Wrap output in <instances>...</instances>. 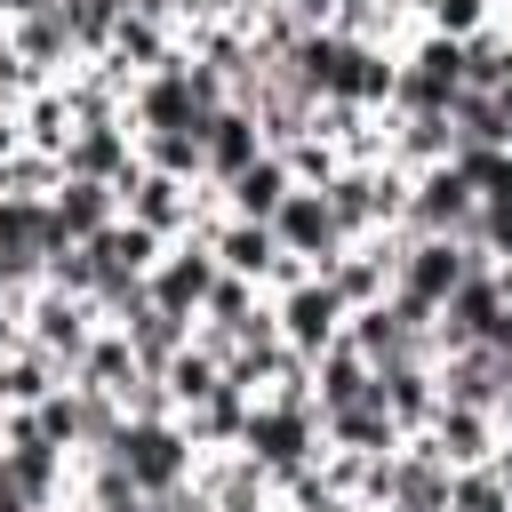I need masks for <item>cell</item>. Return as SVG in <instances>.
<instances>
[{
  "instance_id": "obj_7",
  "label": "cell",
  "mask_w": 512,
  "mask_h": 512,
  "mask_svg": "<svg viewBox=\"0 0 512 512\" xmlns=\"http://www.w3.org/2000/svg\"><path fill=\"white\" fill-rule=\"evenodd\" d=\"M344 344H352L368 368L432 360V320H424V312H408L400 296H384V304H368V312H352V320H344Z\"/></svg>"
},
{
  "instance_id": "obj_1",
  "label": "cell",
  "mask_w": 512,
  "mask_h": 512,
  "mask_svg": "<svg viewBox=\"0 0 512 512\" xmlns=\"http://www.w3.org/2000/svg\"><path fill=\"white\" fill-rule=\"evenodd\" d=\"M104 456L128 472V488H136V496H152V504H160V496H176V488L192 480V456H200V448H192V432H184L176 416H160V424H120Z\"/></svg>"
},
{
  "instance_id": "obj_17",
  "label": "cell",
  "mask_w": 512,
  "mask_h": 512,
  "mask_svg": "<svg viewBox=\"0 0 512 512\" xmlns=\"http://www.w3.org/2000/svg\"><path fill=\"white\" fill-rule=\"evenodd\" d=\"M288 192H296V184H288V160H280V152H256L232 184H216L224 216H248V224H272V208H280Z\"/></svg>"
},
{
  "instance_id": "obj_3",
  "label": "cell",
  "mask_w": 512,
  "mask_h": 512,
  "mask_svg": "<svg viewBox=\"0 0 512 512\" xmlns=\"http://www.w3.org/2000/svg\"><path fill=\"white\" fill-rule=\"evenodd\" d=\"M480 272V248L472 240H408L400 248V272H392V296L424 320H440V304Z\"/></svg>"
},
{
  "instance_id": "obj_21",
  "label": "cell",
  "mask_w": 512,
  "mask_h": 512,
  "mask_svg": "<svg viewBox=\"0 0 512 512\" xmlns=\"http://www.w3.org/2000/svg\"><path fill=\"white\" fill-rule=\"evenodd\" d=\"M320 440H328V448H352V456H392V448H400V424H392L376 400H352V408L320 416Z\"/></svg>"
},
{
  "instance_id": "obj_33",
  "label": "cell",
  "mask_w": 512,
  "mask_h": 512,
  "mask_svg": "<svg viewBox=\"0 0 512 512\" xmlns=\"http://www.w3.org/2000/svg\"><path fill=\"white\" fill-rule=\"evenodd\" d=\"M448 512H512L496 464H464V472H448Z\"/></svg>"
},
{
  "instance_id": "obj_39",
  "label": "cell",
  "mask_w": 512,
  "mask_h": 512,
  "mask_svg": "<svg viewBox=\"0 0 512 512\" xmlns=\"http://www.w3.org/2000/svg\"><path fill=\"white\" fill-rule=\"evenodd\" d=\"M496 432L512 440V376H504V392H496Z\"/></svg>"
},
{
  "instance_id": "obj_34",
  "label": "cell",
  "mask_w": 512,
  "mask_h": 512,
  "mask_svg": "<svg viewBox=\"0 0 512 512\" xmlns=\"http://www.w3.org/2000/svg\"><path fill=\"white\" fill-rule=\"evenodd\" d=\"M32 424H40V440H48V448H64V456H72V448H80V392H72V384H56V392L32 408Z\"/></svg>"
},
{
  "instance_id": "obj_38",
  "label": "cell",
  "mask_w": 512,
  "mask_h": 512,
  "mask_svg": "<svg viewBox=\"0 0 512 512\" xmlns=\"http://www.w3.org/2000/svg\"><path fill=\"white\" fill-rule=\"evenodd\" d=\"M248 0H184V24H224V16H240Z\"/></svg>"
},
{
  "instance_id": "obj_12",
  "label": "cell",
  "mask_w": 512,
  "mask_h": 512,
  "mask_svg": "<svg viewBox=\"0 0 512 512\" xmlns=\"http://www.w3.org/2000/svg\"><path fill=\"white\" fill-rule=\"evenodd\" d=\"M424 440H432V456H440L448 472H464V464H488V456L504 448V432H496V408H456V400H440V408H432Z\"/></svg>"
},
{
  "instance_id": "obj_30",
  "label": "cell",
  "mask_w": 512,
  "mask_h": 512,
  "mask_svg": "<svg viewBox=\"0 0 512 512\" xmlns=\"http://www.w3.org/2000/svg\"><path fill=\"white\" fill-rule=\"evenodd\" d=\"M56 8H64V32H72L80 64H88V56H104V48H112V32H120V16H128V0H56Z\"/></svg>"
},
{
  "instance_id": "obj_19",
  "label": "cell",
  "mask_w": 512,
  "mask_h": 512,
  "mask_svg": "<svg viewBox=\"0 0 512 512\" xmlns=\"http://www.w3.org/2000/svg\"><path fill=\"white\" fill-rule=\"evenodd\" d=\"M160 248H168V240H152V232L128 224V216L104 224V232L88 240V256H96V288H104V280H144V272L160 264Z\"/></svg>"
},
{
  "instance_id": "obj_24",
  "label": "cell",
  "mask_w": 512,
  "mask_h": 512,
  "mask_svg": "<svg viewBox=\"0 0 512 512\" xmlns=\"http://www.w3.org/2000/svg\"><path fill=\"white\" fill-rule=\"evenodd\" d=\"M248 408H256L248 392H232V384H216V392H208L200 408H184L176 424L192 432V448H240V432H248Z\"/></svg>"
},
{
  "instance_id": "obj_22",
  "label": "cell",
  "mask_w": 512,
  "mask_h": 512,
  "mask_svg": "<svg viewBox=\"0 0 512 512\" xmlns=\"http://www.w3.org/2000/svg\"><path fill=\"white\" fill-rule=\"evenodd\" d=\"M16 144H24V152H48V160L72 144V104H64V88H56V80H48V88H32V96L16 104Z\"/></svg>"
},
{
  "instance_id": "obj_31",
  "label": "cell",
  "mask_w": 512,
  "mask_h": 512,
  "mask_svg": "<svg viewBox=\"0 0 512 512\" xmlns=\"http://www.w3.org/2000/svg\"><path fill=\"white\" fill-rule=\"evenodd\" d=\"M456 160V176L472 184V200L488 208V200H512V152L504 144H464V152H448Z\"/></svg>"
},
{
  "instance_id": "obj_2",
  "label": "cell",
  "mask_w": 512,
  "mask_h": 512,
  "mask_svg": "<svg viewBox=\"0 0 512 512\" xmlns=\"http://www.w3.org/2000/svg\"><path fill=\"white\" fill-rule=\"evenodd\" d=\"M240 456L264 464L272 480L320 464V408L312 400H256L248 408V432H240Z\"/></svg>"
},
{
  "instance_id": "obj_37",
  "label": "cell",
  "mask_w": 512,
  "mask_h": 512,
  "mask_svg": "<svg viewBox=\"0 0 512 512\" xmlns=\"http://www.w3.org/2000/svg\"><path fill=\"white\" fill-rule=\"evenodd\" d=\"M136 24H160V32H184V0H128Z\"/></svg>"
},
{
  "instance_id": "obj_6",
  "label": "cell",
  "mask_w": 512,
  "mask_h": 512,
  "mask_svg": "<svg viewBox=\"0 0 512 512\" xmlns=\"http://www.w3.org/2000/svg\"><path fill=\"white\" fill-rule=\"evenodd\" d=\"M472 216H480V200H472V184L456 176V160H440V168H416V176H408V216H400V232H408V240H464V232H472Z\"/></svg>"
},
{
  "instance_id": "obj_29",
  "label": "cell",
  "mask_w": 512,
  "mask_h": 512,
  "mask_svg": "<svg viewBox=\"0 0 512 512\" xmlns=\"http://www.w3.org/2000/svg\"><path fill=\"white\" fill-rule=\"evenodd\" d=\"M464 88H512V24H480L464 40Z\"/></svg>"
},
{
  "instance_id": "obj_26",
  "label": "cell",
  "mask_w": 512,
  "mask_h": 512,
  "mask_svg": "<svg viewBox=\"0 0 512 512\" xmlns=\"http://www.w3.org/2000/svg\"><path fill=\"white\" fill-rule=\"evenodd\" d=\"M56 384H64V368H56L48 352H32V344H16V352L0 360V408H40Z\"/></svg>"
},
{
  "instance_id": "obj_9",
  "label": "cell",
  "mask_w": 512,
  "mask_h": 512,
  "mask_svg": "<svg viewBox=\"0 0 512 512\" xmlns=\"http://www.w3.org/2000/svg\"><path fill=\"white\" fill-rule=\"evenodd\" d=\"M56 168L64 176H80V184H136V120H88V128H72V144L56 152Z\"/></svg>"
},
{
  "instance_id": "obj_14",
  "label": "cell",
  "mask_w": 512,
  "mask_h": 512,
  "mask_svg": "<svg viewBox=\"0 0 512 512\" xmlns=\"http://www.w3.org/2000/svg\"><path fill=\"white\" fill-rule=\"evenodd\" d=\"M384 512H448V464L432 456V440H424V432H408V440L392 448Z\"/></svg>"
},
{
  "instance_id": "obj_18",
  "label": "cell",
  "mask_w": 512,
  "mask_h": 512,
  "mask_svg": "<svg viewBox=\"0 0 512 512\" xmlns=\"http://www.w3.org/2000/svg\"><path fill=\"white\" fill-rule=\"evenodd\" d=\"M48 224H56V240H96L104 224H120V192H112V184L64 176V184L48 192Z\"/></svg>"
},
{
  "instance_id": "obj_42",
  "label": "cell",
  "mask_w": 512,
  "mask_h": 512,
  "mask_svg": "<svg viewBox=\"0 0 512 512\" xmlns=\"http://www.w3.org/2000/svg\"><path fill=\"white\" fill-rule=\"evenodd\" d=\"M272 8H296V0H248L240 16H272Z\"/></svg>"
},
{
  "instance_id": "obj_40",
  "label": "cell",
  "mask_w": 512,
  "mask_h": 512,
  "mask_svg": "<svg viewBox=\"0 0 512 512\" xmlns=\"http://www.w3.org/2000/svg\"><path fill=\"white\" fill-rule=\"evenodd\" d=\"M488 464H496V480H504V496H512V440H504V448H496Z\"/></svg>"
},
{
  "instance_id": "obj_20",
  "label": "cell",
  "mask_w": 512,
  "mask_h": 512,
  "mask_svg": "<svg viewBox=\"0 0 512 512\" xmlns=\"http://www.w3.org/2000/svg\"><path fill=\"white\" fill-rule=\"evenodd\" d=\"M136 376H144V368H136V352H128L120 328H96L88 352H80V368H72V384H80V392H104V400H120Z\"/></svg>"
},
{
  "instance_id": "obj_36",
  "label": "cell",
  "mask_w": 512,
  "mask_h": 512,
  "mask_svg": "<svg viewBox=\"0 0 512 512\" xmlns=\"http://www.w3.org/2000/svg\"><path fill=\"white\" fill-rule=\"evenodd\" d=\"M40 280H48V288H64V296H96V256H88V240H72V248H56Z\"/></svg>"
},
{
  "instance_id": "obj_32",
  "label": "cell",
  "mask_w": 512,
  "mask_h": 512,
  "mask_svg": "<svg viewBox=\"0 0 512 512\" xmlns=\"http://www.w3.org/2000/svg\"><path fill=\"white\" fill-rule=\"evenodd\" d=\"M56 184H64V168L48 152H24V144L0 152V200H48Z\"/></svg>"
},
{
  "instance_id": "obj_5",
  "label": "cell",
  "mask_w": 512,
  "mask_h": 512,
  "mask_svg": "<svg viewBox=\"0 0 512 512\" xmlns=\"http://www.w3.org/2000/svg\"><path fill=\"white\" fill-rule=\"evenodd\" d=\"M344 320H352V312H344V296H336L320 272L272 296V336H280L296 360H320L328 344H344Z\"/></svg>"
},
{
  "instance_id": "obj_13",
  "label": "cell",
  "mask_w": 512,
  "mask_h": 512,
  "mask_svg": "<svg viewBox=\"0 0 512 512\" xmlns=\"http://www.w3.org/2000/svg\"><path fill=\"white\" fill-rule=\"evenodd\" d=\"M8 56L32 64L40 80H64V72L80 64V48H72V32H64V8H56V0H32V8L8 24Z\"/></svg>"
},
{
  "instance_id": "obj_27",
  "label": "cell",
  "mask_w": 512,
  "mask_h": 512,
  "mask_svg": "<svg viewBox=\"0 0 512 512\" xmlns=\"http://www.w3.org/2000/svg\"><path fill=\"white\" fill-rule=\"evenodd\" d=\"M136 160L160 168V176H176V184H208L200 176V128H144L136 136Z\"/></svg>"
},
{
  "instance_id": "obj_11",
  "label": "cell",
  "mask_w": 512,
  "mask_h": 512,
  "mask_svg": "<svg viewBox=\"0 0 512 512\" xmlns=\"http://www.w3.org/2000/svg\"><path fill=\"white\" fill-rule=\"evenodd\" d=\"M368 400H376V408L400 424V440H408V432L432 424V408H440V376H432V360H392V368L368 376Z\"/></svg>"
},
{
  "instance_id": "obj_8",
  "label": "cell",
  "mask_w": 512,
  "mask_h": 512,
  "mask_svg": "<svg viewBox=\"0 0 512 512\" xmlns=\"http://www.w3.org/2000/svg\"><path fill=\"white\" fill-rule=\"evenodd\" d=\"M224 280V264L208 256V240H168L160 248V264L144 272V296H152V312H176V320H200V304H208V288Z\"/></svg>"
},
{
  "instance_id": "obj_35",
  "label": "cell",
  "mask_w": 512,
  "mask_h": 512,
  "mask_svg": "<svg viewBox=\"0 0 512 512\" xmlns=\"http://www.w3.org/2000/svg\"><path fill=\"white\" fill-rule=\"evenodd\" d=\"M464 240L480 248V264H512V200H488V208L472 216Z\"/></svg>"
},
{
  "instance_id": "obj_43",
  "label": "cell",
  "mask_w": 512,
  "mask_h": 512,
  "mask_svg": "<svg viewBox=\"0 0 512 512\" xmlns=\"http://www.w3.org/2000/svg\"><path fill=\"white\" fill-rule=\"evenodd\" d=\"M488 8H496V24H512V0H488Z\"/></svg>"
},
{
  "instance_id": "obj_4",
  "label": "cell",
  "mask_w": 512,
  "mask_h": 512,
  "mask_svg": "<svg viewBox=\"0 0 512 512\" xmlns=\"http://www.w3.org/2000/svg\"><path fill=\"white\" fill-rule=\"evenodd\" d=\"M16 328H24V344H32V352H48V360L64 368V384H72V368H80V352H88V336H96L104 320H96V304H88V296H64V288H48V280H40V288L24 296V312H16Z\"/></svg>"
},
{
  "instance_id": "obj_16",
  "label": "cell",
  "mask_w": 512,
  "mask_h": 512,
  "mask_svg": "<svg viewBox=\"0 0 512 512\" xmlns=\"http://www.w3.org/2000/svg\"><path fill=\"white\" fill-rule=\"evenodd\" d=\"M200 240H208V256H216L232 280H256V288H264V272H272V256H280L272 224H248V216H216Z\"/></svg>"
},
{
  "instance_id": "obj_10",
  "label": "cell",
  "mask_w": 512,
  "mask_h": 512,
  "mask_svg": "<svg viewBox=\"0 0 512 512\" xmlns=\"http://www.w3.org/2000/svg\"><path fill=\"white\" fill-rule=\"evenodd\" d=\"M272 240H280V256H304L312 272H328L352 240H344V224L328 216V200L320 192H288L280 208H272Z\"/></svg>"
},
{
  "instance_id": "obj_28",
  "label": "cell",
  "mask_w": 512,
  "mask_h": 512,
  "mask_svg": "<svg viewBox=\"0 0 512 512\" xmlns=\"http://www.w3.org/2000/svg\"><path fill=\"white\" fill-rule=\"evenodd\" d=\"M160 384H168V400H176V416H184V408H200V400H208V392L224 384V360H216V352H208V344L192 336V344H184V352H176V360L160 368Z\"/></svg>"
},
{
  "instance_id": "obj_41",
  "label": "cell",
  "mask_w": 512,
  "mask_h": 512,
  "mask_svg": "<svg viewBox=\"0 0 512 512\" xmlns=\"http://www.w3.org/2000/svg\"><path fill=\"white\" fill-rule=\"evenodd\" d=\"M488 344H496V352H504V368H512V312L496 320V336H488Z\"/></svg>"
},
{
  "instance_id": "obj_25",
  "label": "cell",
  "mask_w": 512,
  "mask_h": 512,
  "mask_svg": "<svg viewBox=\"0 0 512 512\" xmlns=\"http://www.w3.org/2000/svg\"><path fill=\"white\" fill-rule=\"evenodd\" d=\"M120 336H128L136 368H144V376H160V368H168V360L192 344V320H176V312H152V304H144L136 320H120Z\"/></svg>"
},
{
  "instance_id": "obj_15",
  "label": "cell",
  "mask_w": 512,
  "mask_h": 512,
  "mask_svg": "<svg viewBox=\"0 0 512 512\" xmlns=\"http://www.w3.org/2000/svg\"><path fill=\"white\" fill-rule=\"evenodd\" d=\"M264 152V128H256V112H240V104H216L208 120H200V176L208 184H232L248 160Z\"/></svg>"
},
{
  "instance_id": "obj_23",
  "label": "cell",
  "mask_w": 512,
  "mask_h": 512,
  "mask_svg": "<svg viewBox=\"0 0 512 512\" xmlns=\"http://www.w3.org/2000/svg\"><path fill=\"white\" fill-rule=\"evenodd\" d=\"M368 360L352 352V344H328L320 360H312V408L320 416H336V408H352V400H368Z\"/></svg>"
}]
</instances>
